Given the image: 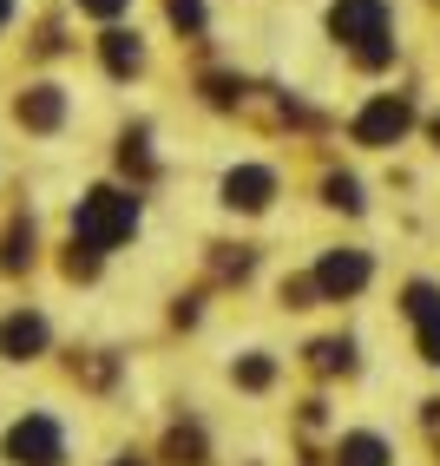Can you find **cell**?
<instances>
[{"instance_id": "52a82bcc", "label": "cell", "mask_w": 440, "mask_h": 466, "mask_svg": "<svg viewBox=\"0 0 440 466\" xmlns=\"http://www.w3.org/2000/svg\"><path fill=\"white\" fill-rule=\"evenodd\" d=\"M407 316L421 329V355L440 368V289L434 283H407Z\"/></svg>"}, {"instance_id": "2e32d148", "label": "cell", "mask_w": 440, "mask_h": 466, "mask_svg": "<svg viewBox=\"0 0 440 466\" xmlns=\"http://www.w3.org/2000/svg\"><path fill=\"white\" fill-rule=\"evenodd\" d=\"M322 198H329L335 210H362V184H355L349 171H335V177L322 184Z\"/></svg>"}, {"instance_id": "603a6c76", "label": "cell", "mask_w": 440, "mask_h": 466, "mask_svg": "<svg viewBox=\"0 0 440 466\" xmlns=\"http://www.w3.org/2000/svg\"><path fill=\"white\" fill-rule=\"evenodd\" d=\"M427 433L440 441V400H427Z\"/></svg>"}, {"instance_id": "e0dca14e", "label": "cell", "mask_w": 440, "mask_h": 466, "mask_svg": "<svg viewBox=\"0 0 440 466\" xmlns=\"http://www.w3.org/2000/svg\"><path fill=\"white\" fill-rule=\"evenodd\" d=\"M237 381H243V388H270V381H276V361H270V355H243V361H237Z\"/></svg>"}, {"instance_id": "4fadbf2b", "label": "cell", "mask_w": 440, "mask_h": 466, "mask_svg": "<svg viewBox=\"0 0 440 466\" xmlns=\"http://www.w3.org/2000/svg\"><path fill=\"white\" fill-rule=\"evenodd\" d=\"M165 460L171 466H204V433L198 427H171L165 433Z\"/></svg>"}, {"instance_id": "7c38bea8", "label": "cell", "mask_w": 440, "mask_h": 466, "mask_svg": "<svg viewBox=\"0 0 440 466\" xmlns=\"http://www.w3.org/2000/svg\"><path fill=\"white\" fill-rule=\"evenodd\" d=\"M335 466H388V447L374 441V433H349V441L335 447Z\"/></svg>"}, {"instance_id": "484cf974", "label": "cell", "mask_w": 440, "mask_h": 466, "mask_svg": "<svg viewBox=\"0 0 440 466\" xmlns=\"http://www.w3.org/2000/svg\"><path fill=\"white\" fill-rule=\"evenodd\" d=\"M112 466H138V460H112Z\"/></svg>"}, {"instance_id": "cb8c5ba5", "label": "cell", "mask_w": 440, "mask_h": 466, "mask_svg": "<svg viewBox=\"0 0 440 466\" xmlns=\"http://www.w3.org/2000/svg\"><path fill=\"white\" fill-rule=\"evenodd\" d=\"M7 20H14V0H0V26H7Z\"/></svg>"}, {"instance_id": "44dd1931", "label": "cell", "mask_w": 440, "mask_h": 466, "mask_svg": "<svg viewBox=\"0 0 440 466\" xmlns=\"http://www.w3.org/2000/svg\"><path fill=\"white\" fill-rule=\"evenodd\" d=\"M73 375H86L92 388H106V381H112V361H99V355H92V361H73Z\"/></svg>"}, {"instance_id": "7a4b0ae2", "label": "cell", "mask_w": 440, "mask_h": 466, "mask_svg": "<svg viewBox=\"0 0 440 466\" xmlns=\"http://www.w3.org/2000/svg\"><path fill=\"white\" fill-rule=\"evenodd\" d=\"M132 224H138V198H125V191H92V198H79L73 243L99 257V250H118V243L132 237Z\"/></svg>"}, {"instance_id": "6da1fadb", "label": "cell", "mask_w": 440, "mask_h": 466, "mask_svg": "<svg viewBox=\"0 0 440 466\" xmlns=\"http://www.w3.org/2000/svg\"><path fill=\"white\" fill-rule=\"evenodd\" d=\"M329 34L349 46L368 73L394 59V14H388V0H335V7H329Z\"/></svg>"}, {"instance_id": "ac0fdd59", "label": "cell", "mask_w": 440, "mask_h": 466, "mask_svg": "<svg viewBox=\"0 0 440 466\" xmlns=\"http://www.w3.org/2000/svg\"><path fill=\"white\" fill-rule=\"evenodd\" d=\"M250 263H257V257H250V243H237V250L224 243V257H217V276H250Z\"/></svg>"}, {"instance_id": "ba28073f", "label": "cell", "mask_w": 440, "mask_h": 466, "mask_svg": "<svg viewBox=\"0 0 440 466\" xmlns=\"http://www.w3.org/2000/svg\"><path fill=\"white\" fill-rule=\"evenodd\" d=\"M0 355H7V361H34V355H46V322L26 316V309H20V316H7V322H0Z\"/></svg>"}, {"instance_id": "9c48e42d", "label": "cell", "mask_w": 440, "mask_h": 466, "mask_svg": "<svg viewBox=\"0 0 440 466\" xmlns=\"http://www.w3.org/2000/svg\"><path fill=\"white\" fill-rule=\"evenodd\" d=\"M20 126L26 132H53L59 118H67V99H59V86H34V92H20Z\"/></svg>"}, {"instance_id": "9a60e30c", "label": "cell", "mask_w": 440, "mask_h": 466, "mask_svg": "<svg viewBox=\"0 0 440 466\" xmlns=\"http://www.w3.org/2000/svg\"><path fill=\"white\" fill-rule=\"evenodd\" d=\"M118 165H125V171H138V177H151V138H145V132H125Z\"/></svg>"}, {"instance_id": "d4e9b609", "label": "cell", "mask_w": 440, "mask_h": 466, "mask_svg": "<svg viewBox=\"0 0 440 466\" xmlns=\"http://www.w3.org/2000/svg\"><path fill=\"white\" fill-rule=\"evenodd\" d=\"M434 145H440V118H434Z\"/></svg>"}, {"instance_id": "ffe728a7", "label": "cell", "mask_w": 440, "mask_h": 466, "mask_svg": "<svg viewBox=\"0 0 440 466\" xmlns=\"http://www.w3.org/2000/svg\"><path fill=\"white\" fill-rule=\"evenodd\" d=\"M309 296H322L316 276H296V283H282V302H290V309H309Z\"/></svg>"}, {"instance_id": "5b68a950", "label": "cell", "mask_w": 440, "mask_h": 466, "mask_svg": "<svg viewBox=\"0 0 440 466\" xmlns=\"http://www.w3.org/2000/svg\"><path fill=\"white\" fill-rule=\"evenodd\" d=\"M407 126H414V106H407L401 92H382V99L355 118V138H362V145H394Z\"/></svg>"}, {"instance_id": "30bf717a", "label": "cell", "mask_w": 440, "mask_h": 466, "mask_svg": "<svg viewBox=\"0 0 440 466\" xmlns=\"http://www.w3.org/2000/svg\"><path fill=\"white\" fill-rule=\"evenodd\" d=\"M309 368H316V375H349L355 368V341L349 335H322L316 349H309Z\"/></svg>"}, {"instance_id": "8fae6325", "label": "cell", "mask_w": 440, "mask_h": 466, "mask_svg": "<svg viewBox=\"0 0 440 466\" xmlns=\"http://www.w3.org/2000/svg\"><path fill=\"white\" fill-rule=\"evenodd\" d=\"M99 53H106V66L125 79V73H138L145 66V46H138V34H118V26H112V34L99 40Z\"/></svg>"}, {"instance_id": "277c9868", "label": "cell", "mask_w": 440, "mask_h": 466, "mask_svg": "<svg viewBox=\"0 0 440 466\" xmlns=\"http://www.w3.org/2000/svg\"><path fill=\"white\" fill-rule=\"evenodd\" d=\"M368 276H374V263H368L362 250H329V257L316 263V289H322L329 302H342V296H362Z\"/></svg>"}, {"instance_id": "7402d4cb", "label": "cell", "mask_w": 440, "mask_h": 466, "mask_svg": "<svg viewBox=\"0 0 440 466\" xmlns=\"http://www.w3.org/2000/svg\"><path fill=\"white\" fill-rule=\"evenodd\" d=\"M79 7H86V14H99V20H112V14L132 7V0H79Z\"/></svg>"}, {"instance_id": "5bb4252c", "label": "cell", "mask_w": 440, "mask_h": 466, "mask_svg": "<svg viewBox=\"0 0 440 466\" xmlns=\"http://www.w3.org/2000/svg\"><path fill=\"white\" fill-rule=\"evenodd\" d=\"M26 263H34V224H14L0 243V269H26Z\"/></svg>"}, {"instance_id": "d6986e66", "label": "cell", "mask_w": 440, "mask_h": 466, "mask_svg": "<svg viewBox=\"0 0 440 466\" xmlns=\"http://www.w3.org/2000/svg\"><path fill=\"white\" fill-rule=\"evenodd\" d=\"M171 20L184 34H204V0H171Z\"/></svg>"}, {"instance_id": "3957f363", "label": "cell", "mask_w": 440, "mask_h": 466, "mask_svg": "<svg viewBox=\"0 0 440 466\" xmlns=\"http://www.w3.org/2000/svg\"><path fill=\"white\" fill-rule=\"evenodd\" d=\"M7 460L14 466H59V460H67V441H59V427L46 414H26L7 433Z\"/></svg>"}, {"instance_id": "8992f818", "label": "cell", "mask_w": 440, "mask_h": 466, "mask_svg": "<svg viewBox=\"0 0 440 466\" xmlns=\"http://www.w3.org/2000/svg\"><path fill=\"white\" fill-rule=\"evenodd\" d=\"M270 198H276V171H263V165H237L224 177V204L230 210H263Z\"/></svg>"}]
</instances>
